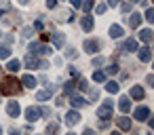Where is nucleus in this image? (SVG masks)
Wrapping results in <instances>:
<instances>
[{"mask_svg": "<svg viewBox=\"0 0 154 135\" xmlns=\"http://www.w3.org/2000/svg\"><path fill=\"white\" fill-rule=\"evenodd\" d=\"M19 91H21L19 80H15V78H7V80H2V84H0V93L2 95H15Z\"/></svg>", "mask_w": 154, "mask_h": 135, "instance_id": "nucleus-1", "label": "nucleus"}, {"mask_svg": "<svg viewBox=\"0 0 154 135\" xmlns=\"http://www.w3.org/2000/svg\"><path fill=\"white\" fill-rule=\"evenodd\" d=\"M97 116L103 118V120H108V118L112 116V99H106V101H103V106L97 110Z\"/></svg>", "mask_w": 154, "mask_h": 135, "instance_id": "nucleus-2", "label": "nucleus"}, {"mask_svg": "<svg viewBox=\"0 0 154 135\" xmlns=\"http://www.w3.org/2000/svg\"><path fill=\"white\" fill-rule=\"evenodd\" d=\"M40 116H42V110H40V108H36V106H30V108L26 110V118H28L30 122H36Z\"/></svg>", "mask_w": 154, "mask_h": 135, "instance_id": "nucleus-3", "label": "nucleus"}, {"mask_svg": "<svg viewBox=\"0 0 154 135\" xmlns=\"http://www.w3.org/2000/svg\"><path fill=\"white\" fill-rule=\"evenodd\" d=\"M133 116H135L139 122H143V120H148V118H150V108H146V106H139V108H135Z\"/></svg>", "mask_w": 154, "mask_h": 135, "instance_id": "nucleus-4", "label": "nucleus"}, {"mask_svg": "<svg viewBox=\"0 0 154 135\" xmlns=\"http://www.w3.org/2000/svg\"><path fill=\"white\" fill-rule=\"evenodd\" d=\"M55 91H57V87H55V84H49V89H45V91H38V93H36V99H38V101H47Z\"/></svg>", "mask_w": 154, "mask_h": 135, "instance_id": "nucleus-5", "label": "nucleus"}, {"mask_svg": "<svg viewBox=\"0 0 154 135\" xmlns=\"http://www.w3.org/2000/svg\"><path fill=\"white\" fill-rule=\"evenodd\" d=\"M7 114L13 116V118H19V114H21L19 103H17V101H9V103H7Z\"/></svg>", "mask_w": 154, "mask_h": 135, "instance_id": "nucleus-6", "label": "nucleus"}, {"mask_svg": "<svg viewBox=\"0 0 154 135\" xmlns=\"http://www.w3.org/2000/svg\"><path fill=\"white\" fill-rule=\"evenodd\" d=\"M63 120H66V124H68V127H74V124L80 120V114H78L76 110H70V112L66 114V118H63Z\"/></svg>", "mask_w": 154, "mask_h": 135, "instance_id": "nucleus-7", "label": "nucleus"}, {"mask_svg": "<svg viewBox=\"0 0 154 135\" xmlns=\"http://www.w3.org/2000/svg\"><path fill=\"white\" fill-rule=\"evenodd\" d=\"M120 51H127V53H133V51H137V40H135V38H127V40L122 42Z\"/></svg>", "mask_w": 154, "mask_h": 135, "instance_id": "nucleus-8", "label": "nucleus"}, {"mask_svg": "<svg viewBox=\"0 0 154 135\" xmlns=\"http://www.w3.org/2000/svg\"><path fill=\"white\" fill-rule=\"evenodd\" d=\"M116 124H118V131H129L131 129V118L120 116V118H116Z\"/></svg>", "mask_w": 154, "mask_h": 135, "instance_id": "nucleus-9", "label": "nucleus"}, {"mask_svg": "<svg viewBox=\"0 0 154 135\" xmlns=\"http://www.w3.org/2000/svg\"><path fill=\"white\" fill-rule=\"evenodd\" d=\"M85 51L91 53V55L97 53V51H99V42H97V40H85Z\"/></svg>", "mask_w": 154, "mask_h": 135, "instance_id": "nucleus-10", "label": "nucleus"}, {"mask_svg": "<svg viewBox=\"0 0 154 135\" xmlns=\"http://www.w3.org/2000/svg\"><path fill=\"white\" fill-rule=\"evenodd\" d=\"M51 40H53V47L61 49V47H63V42H66V36H63L61 32H57V34H53V36H51Z\"/></svg>", "mask_w": 154, "mask_h": 135, "instance_id": "nucleus-11", "label": "nucleus"}, {"mask_svg": "<svg viewBox=\"0 0 154 135\" xmlns=\"http://www.w3.org/2000/svg\"><path fill=\"white\" fill-rule=\"evenodd\" d=\"M70 106H72V108H82V106H87V101H85V97H80V95H72V97H70Z\"/></svg>", "mask_w": 154, "mask_h": 135, "instance_id": "nucleus-12", "label": "nucleus"}, {"mask_svg": "<svg viewBox=\"0 0 154 135\" xmlns=\"http://www.w3.org/2000/svg\"><path fill=\"white\" fill-rule=\"evenodd\" d=\"M80 26H82L85 32H91V30H93V17H91V15H85L82 21H80Z\"/></svg>", "mask_w": 154, "mask_h": 135, "instance_id": "nucleus-13", "label": "nucleus"}, {"mask_svg": "<svg viewBox=\"0 0 154 135\" xmlns=\"http://www.w3.org/2000/svg\"><path fill=\"white\" fill-rule=\"evenodd\" d=\"M152 59V51L148 49V47H143V49H139V61H143V63H148Z\"/></svg>", "mask_w": 154, "mask_h": 135, "instance_id": "nucleus-14", "label": "nucleus"}, {"mask_svg": "<svg viewBox=\"0 0 154 135\" xmlns=\"http://www.w3.org/2000/svg\"><path fill=\"white\" fill-rule=\"evenodd\" d=\"M122 34H125V30H122V28H120L118 23H114V26H110V36H112V38H120Z\"/></svg>", "mask_w": 154, "mask_h": 135, "instance_id": "nucleus-15", "label": "nucleus"}, {"mask_svg": "<svg viewBox=\"0 0 154 135\" xmlns=\"http://www.w3.org/2000/svg\"><path fill=\"white\" fill-rule=\"evenodd\" d=\"M21 84H26L28 89H32V87H36V78L30 76V74H23V76H21Z\"/></svg>", "mask_w": 154, "mask_h": 135, "instance_id": "nucleus-16", "label": "nucleus"}, {"mask_svg": "<svg viewBox=\"0 0 154 135\" xmlns=\"http://www.w3.org/2000/svg\"><path fill=\"white\" fill-rule=\"evenodd\" d=\"M139 23H141V15H139V13H133V15L129 17V26H131V28H139Z\"/></svg>", "mask_w": 154, "mask_h": 135, "instance_id": "nucleus-17", "label": "nucleus"}, {"mask_svg": "<svg viewBox=\"0 0 154 135\" xmlns=\"http://www.w3.org/2000/svg\"><path fill=\"white\" fill-rule=\"evenodd\" d=\"M131 97H133V99H143V89H141L139 84H135V87L131 89Z\"/></svg>", "mask_w": 154, "mask_h": 135, "instance_id": "nucleus-18", "label": "nucleus"}, {"mask_svg": "<svg viewBox=\"0 0 154 135\" xmlns=\"http://www.w3.org/2000/svg\"><path fill=\"white\" fill-rule=\"evenodd\" d=\"M118 108H120V112H129V110H131V101H129V97H120Z\"/></svg>", "mask_w": 154, "mask_h": 135, "instance_id": "nucleus-19", "label": "nucleus"}, {"mask_svg": "<svg viewBox=\"0 0 154 135\" xmlns=\"http://www.w3.org/2000/svg\"><path fill=\"white\" fill-rule=\"evenodd\" d=\"M47 135H59V124L57 122H49L47 124Z\"/></svg>", "mask_w": 154, "mask_h": 135, "instance_id": "nucleus-20", "label": "nucleus"}, {"mask_svg": "<svg viewBox=\"0 0 154 135\" xmlns=\"http://www.w3.org/2000/svg\"><path fill=\"white\" fill-rule=\"evenodd\" d=\"M139 38H141V42H150V40H152V30H148V28L141 30V32H139Z\"/></svg>", "mask_w": 154, "mask_h": 135, "instance_id": "nucleus-21", "label": "nucleus"}, {"mask_svg": "<svg viewBox=\"0 0 154 135\" xmlns=\"http://www.w3.org/2000/svg\"><path fill=\"white\" fill-rule=\"evenodd\" d=\"M26 66H28V68H36V66H38V57H34V53H30V55L26 57Z\"/></svg>", "mask_w": 154, "mask_h": 135, "instance_id": "nucleus-22", "label": "nucleus"}, {"mask_svg": "<svg viewBox=\"0 0 154 135\" xmlns=\"http://www.w3.org/2000/svg\"><path fill=\"white\" fill-rule=\"evenodd\" d=\"M9 57H11L9 44H0V59H9Z\"/></svg>", "mask_w": 154, "mask_h": 135, "instance_id": "nucleus-23", "label": "nucleus"}, {"mask_svg": "<svg viewBox=\"0 0 154 135\" xmlns=\"http://www.w3.org/2000/svg\"><path fill=\"white\" fill-rule=\"evenodd\" d=\"M7 68H9V70H11V72H17V70H19V68H21V61H19V59H11V61H9V66H7Z\"/></svg>", "mask_w": 154, "mask_h": 135, "instance_id": "nucleus-24", "label": "nucleus"}, {"mask_svg": "<svg viewBox=\"0 0 154 135\" xmlns=\"http://www.w3.org/2000/svg\"><path fill=\"white\" fill-rule=\"evenodd\" d=\"M106 89H108V93H118V82H114V80H110V82H106Z\"/></svg>", "mask_w": 154, "mask_h": 135, "instance_id": "nucleus-25", "label": "nucleus"}, {"mask_svg": "<svg viewBox=\"0 0 154 135\" xmlns=\"http://www.w3.org/2000/svg\"><path fill=\"white\" fill-rule=\"evenodd\" d=\"M93 80H95V82H103V80H106V72L97 70V72L93 74Z\"/></svg>", "mask_w": 154, "mask_h": 135, "instance_id": "nucleus-26", "label": "nucleus"}, {"mask_svg": "<svg viewBox=\"0 0 154 135\" xmlns=\"http://www.w3.org/2000/svg\"><path fill=\"white\" fill-rule=\"evenodd\" d=\"M80 7L85 9V13H89V11L93 9V0H82V2H80Z\"/></svg>", "mask_w": 154, "mask_h": 135, "instance_id": "nucleus-27", "label": "nucleus"}, {"mask_svg": "<svg viewBox=\"0 0 154 135\" xmlns=\"http://www.w3.org/2000/svg\"><path fill=\"white\" fill-rule=\"evenodd\" d=\"M40 47H42L40 42H32V44H30V53H34V55H38V53H40Z\"/></svg>", "mask_w": 154, "mask_h": 135, "instance_id": "nucleus-28", "label": "nucleus"}, {"mask_svg": "<svg viewBox=\"0 0 154 135\" xmlns=\"http://www.w3.org/2000/svg\"><path fill=\"white\" fill-rule=\"evenodd\" d=\"M143 17H146V19H148V21L152 23V21H154V11H152V9L148 7V9H146V15H143Z\"/></svg>", "mask_w": 154, "mask_h": 135, "instance_id": "nucleus-29", "label": "nucleus"}, {"mask_svg": "<svg viewBox=\"0 0 154 135\" xmlns=\"http://www.w3.org/2000/svg\"><path fill=\"white\" fill-rule=\"evenodd\" d=\"M51 53H53L51 47H40V53H38V55H51Z\"/></svg>", "mask_w": 154, "mask_h": 135, "instance_id": "nucleus-30", "label": "nucleus"}, {"mask_svg": "<svg viewBox=\"0 0 154 135\" xmlns=\"http://www.w3.org/2000/svg\"><path fill=\"white\" fill-rule=\"evenodd\" d=\"M106 11H108V7H106V5H99V7L95 9V13H97V15H103Z\"/></svg>", "mask_w": 154, "mask_h": 135, "instance_id": "nucleus-31", "label": "nucleus"}, {"mask_svg": "<svg viewBox=\"0 0 154 135\" xmlns=\"http://www.w3.org/2000/svg\"><path fill=\"white\" fill-rule=\"evenodd\" d=\"M116 72H118V66H114V63L108 66V70H106V74H116Z\"/></svg>", "mask_w": 154, "mask_h": 135, "instance_id": "nucleus-32", "label": "nucleus"}, {"mask_svg": "<svg viewBox=\"0 0 154 135\" xmlns=\"http://www.w3.org/2000/svg\"><path fill=\"white\" fill-rule=\"evenodd\" d=\"M63 91H66V93H72V91H74V82H72V80H70V82H66Z\"/></svg>", "mask_w": 154, "mask_h": 135, "instance_id": "nucleus-33", "label": "nucleus"}, {"mask_svg": "<svg viewBox=\"0 0 154 135\" xmlns=\"http://www.w3.org/2000/svg\"><path fill=\"white\" fill-rule=\"evenodd\" d=\"M21 34H23V38H30V36H32V28H23Z\"/></svg>", "mask_w": 154, "mask_h": 135, "instance_id": "nucleus-34", "label": "nucleus"}, {"mask_svg": "<svg viewBox=\"0 0 154 135\" xmlns=\"http://www.w3.org/2000/svg\"><path fill=\"white\" fill-rule=\"evenodd\" d=\"M66 57H68V59H74V57H76V51H74V49L66 51Z\"/></svg>", "mask_w": 154, "mask_h": 135, "instance_id": "nucleus-35", "label": "nucleus"}, {"mask_svg": "<svg viewBox=\"0 0 154 135\" xmlns=\"http://www.w3.org/2000/svg\"><path fill=\"white\" fill-rule=\"evenodd\" d=\"M47 7H49V9H55V7H57V0H47Z\"/></svg>", "mask_w": 154, "mask_h": 135, "instance_id": "nucleus-36", "label": "nucleus"}, {"mask_svg": "<svg viewBox=\"0 0 154 135\" xmlns=\"http://www.w3.org/2000/svg\"><path fill=\"white\" fill-rule=\"evenodd\" d=\"M120 11H122V13H129V11H131V5H120Z\"/></svg>", "mask_w": 154, "mask_h": 135, "instance_id": "nucleus-37", "label": "nucleus"}, {"mask_svg": "<svg viewBox=\"0 0 154 135\" xmlns=\"http://www.w3.org/2000/svg\"><path fill=\"white\" fill-rule=\"evenodd\" d=\"M101 63H103V57H95L93 59V66H101Z\"/></svg>", "mask_w": 154, "mask_h": 135, "instance_id": "nucleus-38", "label": "nucleus"}, {"mask_svg": "<svg viewBox=\"0 0 154 135\" xmlns=\"http://www.w3.org/2000/svg\"><path fill=\"white\" fill-rule=\"evenodd\" d=\"M78 87H80V91H87V87H89V84H87V80H80V84H78Z\"/></svg>", "mask_w": 154, "mask_h": 135, "instance_id": "nucleus-39", "label": "nucleus"}, {"mask_svg": "<svg viewBox=\"0 0 154 135\" xmlns=\"http://www.w3.org/2000/svg\"><path fill=\"white\" fill-rule=\"evenodd\" d=\"M34 30H42V21H34Z\"/></svg>", "mask_w": 154, "mask_h": 135, "instance_id": "nucleus-40", "label": "nucleus"}, {"mask_svg": "<svg viewBox=\"0 0 154 135\" xmlns=\"http://www.w3.org/2000/svg\"><path fill=\"white\" fill-rule=\"evenodd\" d=\"M89 99H91V101L97 99V91H91V93H89Z\"/></svg>", "mask_w": 154, "mask_h": 135, "instance_id": "nucleus-41", "label": "nucleus"}, {"mask_svg": "<svg viewBox=\"0 0 154 135\" xmlns=\"http://www.w3.org/2000/svg\"><path fill=\"white\" fill-rule=\"evenodd\" d=\"M70 2H72V7H76V9H78V7H80V2H82V0H70Z\"/></svg>", "mask_w": 154, "mask_h": 135, "instance_id": "nucleus-42", "label": "nucleus"}, {"mask_svg": "<svg viewBox=\"0 0 154 135\" xmlns=\"http://www.w3.org/2000/svg\"><path fill=\"white\" fill-rule=\"evenodd\" d=\"M82 135H95V131H93V129H85V133H82Z\"/></svg>", "mask_w": 154, "mask_h": 135, "instance_id": "nucleus-43", "label": "nucleus"}, {"mask_svg": "<svg viewBox=\"0 0 154 135\" xmlns=\"http://www.w3.org/2000/svg\"><path fill=\"white\" fill-rule=\"evenodd\" d=\"M110 5H112V7H116V5H120V0H110Z\"/></svg>", "mask_w": 154, "mask_h": 135, "instance_id": "nucleus-44", "label": "nucleus"}, {"mask_svg": "<svg viewBox=\"0 0 154 135\" xmlns=\"http://www.w3.org/2000/svg\"><path fill=\"white\" fill-rule=\"evenodd\" d=\"M0 7H2V9H9V5H7V2H2V0H0Z\"/></svg>", "mask_w": 154, "mask_h": 135, "instance_id": "nucleus-45", "label": "nucleus"}, {"mask_svg": "<svg viewBox=\"0 0 154 135\" xmlns=\"http://www.w3.org/2000/svg\"><path fill=\"white\" fill-rule=\"evenodd\" d=\"M19 2H21V5H28V2H30V0H19Z\"/></svg>", "mask_w": 154, "mask_h": 135, "instance_id": "nucleus-46", "label": "nucleus"}, {"mask_svg": "<svg viewBox=\"0 0 154 135\" xmlns=\"http://www.w3.org/2000/svg\"><path fill=\"white\" fill-rule=\"evenodd\" d=\"M112 135H120V131H114V133H112Z\"/></svg>", "mask_w": 154, "mask_h": 135, "instance_id": "nucleus-47", "label": "nucleus"}, {"mask_svg": "<svg viewBox=\"0 0 154 135\" xmlns=\"http://www.w3.org/2000/svg\"><path fill=\"white\" fill-rule=\"evenodd\" d=\"M0 135H2V127H0Z\"/></svg>", "mask_w": 154, "mask_h": 135, "instance_id": "nucleus-48", "label": "nucleus"}, {"mask_svg": "<svg viewBox=\"0 0 154 135\" xmlns=\"http://www.w3.org/2000/svg\"><path fill=\"white\" fill-rule=\"evenodd\" d=\"M131 2H139V0H131Z\"/></svg>", "mask_w": 154, "mask_h": 135, "instance_id": "nucleus-49", "label": "nucleus"}, {"mask_svg": "<svg viewBox=\"0 0 154 135\" xmlns=\"http://www.w3.org/2000/svg\"><path fill=\"white\" fill-rule=\"evenodd\" d=\"M0 17H2V11H0Z\"/></svg>", "mask_w": 154, "mask_h": 135, "instance_id": "nucleus-50", "label": "nucleus"}, {"mask_svg": "<svg viewBox=\"0 0 154 135\" xmlns=\"http://www.w3.org/2000/svg\"><path fill=\"white\" fill-rule=\"evenodd\" d=\"M68 135H74V133H68Z\"/></svg>", "mask_w": 154, "mask_h": 135, "instance_id": "nucleus-51", "label": "nucleus"}, {"mask_svg": "<svg viewBox=\"0 0 154 135\" xmlns=\"http://www.w3.org/2000/svg\"><path fill=\"white\" fill-rule=\"evenodd\" d=\"M0 36H2V32H0Z\"/></svg>", "mask_w": 154, "mask_h": 135, "instance_id": "nucleus-52", "label": "nucleus"}]
</instances>
